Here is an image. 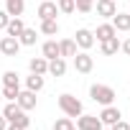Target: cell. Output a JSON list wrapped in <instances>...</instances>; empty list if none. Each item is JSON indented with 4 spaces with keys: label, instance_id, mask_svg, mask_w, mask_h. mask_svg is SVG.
Wrapping results in <instances>:
<instances>
[{
    "label": "cell",
    "instance_id": "2",
    "mask_svg": "<svg viewBox=\"0 0 130 130\" xmlns=\"http://www.w3.org/2000/svg\"><path fill=\"white\" fill-rule=\"evenodd\" d=\"M59 107H61V112L67 115V117H79V115L84 112L82 102H79L74 94H59Z\"/></svg>",
    "mask_w": 130,
    "mask_h": 130
},
{
    "label": "cell",
    "instance_id": "33",
    "mask_svg": "<svg viewBox=\"0 0 130 130\" xmlns=\"http://www.w3.org/2000/svg\"><path fill=\"white\" fill-rule=\"evenodd\" d=\"M5 127H8V120H5L3 115H0V130H5Z\"/></svg>",
    "mask_w": 130,
    "mask_h": 130
},
{
    "label": "cell",
    "instance_id": "10",
    "mask_svg": "<svg viewBox=\"0 0 130 130\" xmlns=\"http://www.w3.org/2000/svg\"><path fill=\"white\" fill-rule=\"evenodd\" d=\"M28 69H31V74H48V59H43V56H33L31 61H28Z\"/></svg>",
    "mask_w": 130,
    "mask_h": 130
},
{
    "label": "cell",
    "instance_id": "1",
    "mask_svg": "<svg viewBox=\"0 0 130 130\" xmlns=\"http://www.w3.org/2000/svg\"><path fill=\"white\" fill-rule=\"evenodd\" d=\"M3 117H5L8 122H15V125H21L23 130L31 125V117L26 115V110H23V107H18V102H10V105H5V107H3Z\"/></svg>",
    "mask_w": 130,
    "mask_h": 130
},
{
    "label": "cell",
    "instance_id": "27",
    "mask_svg": "<svg viewBox=\"0 0 130 130\" xmlns=\"http://www.w3.org/2000/svg\"><path fill=\"white\" fill-rule=\"evenodd\" d=\"M18 87H5L3 84V92H0V94H3V100H10V102H15V97H18Z\"/></svg>",
    "mask_w": 130,
    "mask_h": 130
},
{
    "label": "cell",
    "instance_id": "19",
    "mask_svg": "<svg viewBox=\"0 0 130 130\" xmlns=\"http://www.w3.org/2000/svg\"><path fill=\"white\" fill-rule=\"evenodd\" d=\"M59 54H61V59H64V56H74V54H77L74 38H64V41H59Z\"/></svg>",
    "mask_w": 130,
    "mask_h": 130
},
{
    "label": "cell",
    "instance_id": "36",
    "mask_svg": "<svg viewBox=\"0 0 130 130\" xmlns=\"http://www.w3.org/2000/svg\"><path fill=\"white\" fill-rule=\"evenodd\" d=\"M72 130H77V125H74V127H72Z\"/></svg>",
    "mask_w": 130,
    "mask_h": 130
},
{
    "label": "cell",
    "instance_id": "8",
    "mask_svg": "<svg viewBox=\"0 0 130 130\" xmlns=\"http://www.w3.org/2000/svg\"><path fill=\"white\" fill-rule=\"evenodd\" d=\"M15 102H18V107H23V110L28 112V110H33V107H36V92H31V89H26V92H18Z\"/></svg>",
    "mask_w": 130,
    "mask_h": 130
},
{
    "label": "cell",
    "instance_id": "17",
    "mask_svg": "<svg viewBox=\"0 0 130 130\" xmlns=\"http://www.w3.org/2000/svg\"><path fill=\"white\" fill-rule=\"evenodd\" d=\"M23 28H26V23H23L21 18H10V21H8V26H5L8 36H13V38H18V36L23 33Z\"/></svg>",
    "mask_w": 130,
    "mask_h": 130
},
{
    "label": "cell",
    "instance_id": "24",
    "mask_svg": "<svg viewBox=\"0 0 130 130\" xmlns=\"http://www.w3.org/2000/svg\"><path fill=\"white\" fill-rule=\"evenodd\" d=\"M3 84H5V87H18V89H21V82H18V74H15V72H5V74H3Z\"/></svg>",
    "mask_w": 130,
    "mask_h": 130
},
{
    "label": "cell",
    "instance_id": "6",
    "mask_svg": "<svg viewBox=\"0 0 130 130\" xmlns=\"http://www.w3.org/2000/svg\"><path fill=\"white\" fill-rule=\"evenodd\" d=\"M74 43H77L79 48H84V51H87V48H92V46H94V33H92L89 28H79V31L74 33Z\"/></svg>",
    "mask_w": 130,
    "mask_h": 130
},
{
    "label": "cell",
    "instance_id": "18",
    "mask_svg": "<svg viewBox=\"0 0 130 130\" xmlns=\"http://www.w3.org/2000/svg\"><path fill=\"white\" fill-rule=\"evenodd\" d=\"M97 41H107V38H112V36H117V31H115V26L112 23H102V26H97Z\"/></svg>",
    "mask_w": 130,
    "mask_h": 130
},
{
    "label": "cell",
    "instance_id": "25",
    "mask_svg": "<svg viewBox=\"0 0 130 130\" xmlns=\"http://www.w3.org/2000/svg\"><path fill=\"white\" fill-rule=\"evenodd\" d=\"M72 127H74L72 117H59V120L54 122V130H72Z\"/></svg>",
    "mask_w": 130,
    "mask_h": 130
},
{
    "label": "cell",
    "instance_id": "35",
    "mask_svg": "<svg viewBox=\"0 0 130 130\" xmlns=\"http://www.w3.org/2000/svg\"><path fill=\"white\" fill-rule=\"evenodd\" d=\"M127 8H130V0H127ZM127 13H130V10H127Z\"/></svg>",
    "mask_w": 130,
    "mask_h": 130
},
{
    "label": "cell",
    "instance_id": "9",
    "mask_svg": "<svg viewBox=\"0 0 130 130\" xmlns=\"http://www.w3.org/2000/svg\"><path fill=\"white\" fill-rule=\"evenodd\" d=\"M122 115H120V110L115 107V105H105V110L100 112V120H102V125H112V122H117Z\"/></svg>",
    "mask_w": 130,
    "mask_h": 130
},
{
    "label": "cell",
    "instance_id": "4",
    "mask_svg": "<svg viewBox=\"0 0 130 130\" xmlns=\"http://www.w3.org/2000/svg\"><path fill=\"white\" fill-rule=\"evenodd\" d=\"M72 59H74V69H77L79 74H89V72L94 69V59H92L87 51H82V54H74Z\"/></svg>",
    "mask_w": 130,
    "mask_h": 130
},
{
    "label": "cell",
    "instance_id": "16",
    "mask_svg": "<svg viewBox=\"0 0 130 130\" xmlns=\"http://www.w3.org/2000/svg\"><path fill=\"white\" fill-rule=\"evenodd\" d=\"M112 26H115V31H130V13H115Z\"/></svg>",
    "mask_w": 130,
    "mask_h": 130
},
{
    "label": "cell",
    "instance_id": "26",
    "mask_svg": "<svg viewBox=\"0 0 130 130\" xmlns=\"http://www.w3.org/2000/svg\"><path fill=\"white\" fill-rule=\"evenodd\" d=\"M59 13H74L77 10V5H74V0H59Z\"/></svg>",
    "mask_w": 130,
    "mask_h": 130
},
{
    "label": "cell",
    "instance_id": "21",
    "mask_svg": "<svg viewBox=\"0 0 130 130\" xmlns=\"http://www.w3.org/2000/svg\"><path fill=\"white\" fill-rule=\"evenodd\" d=\"M36 28H23V33L18 36V41H21V46H33L36 43Z\"/></svg>",
    "mask_w": 130,
    "mask_h": 130
},
{
    "label": "cell",
    "instance_id": "22",
    "mask_svg": "<svg viewBox=\"0 0 130 130\" xmlns=\"http://www.w3.org/2000/svg\"><path fill=\"white\" fill-rule=\"evenodd\" d=\"M41 51H43V59H48V61H51V59H56V56H61V54H59V43H56V41H46Z\"/></svg>",
    "mask_w": 130,
    "mask_h": 130
},
{
    "label": "cell",
    "instance_id": "20",
    "mask_svg": "<svg viewBox=\"0 0 130 130\" xmlns=\"http://www.w3.org/2000/svg\"><path fill=\"white\" fill-rule=\"evenodd\" d=\"M41 33H46V36H56V33H59V23H56V18H46V21H41Z\"/></svg>",
    "mask_w": 130,
    "mask_h": 130
},
{
    "label": "cell",
    "instance_id": "3",
    "mask_svg": "<svg viewBox=\"0 0 130 130\" xmlns=\"http://www.w3.org/2000/svg\"><path fill=\"white\" fill-rule=\"evenodd\" d=\"M89 97L100 105H112L115 102V89L107 87V84H92L89 87Z\"/></svg>",
    "mask_w": 130,
    "mask_h": 130
},
{
    "label": "cell",
    "instance_id": "34",
    "mask_svg": "<svg viewBox=\"0 0 130 130\" xmlns=\"http://www.w3.org/2000/svg\"><path fill=\"white\" fill-rule=\"evenodd\" d=\"M0 105H3V94H0Z\"/></svg>",
    "mask_w": 130,
    "mask_h": 130
},
{
    "label": "cell",
    "instance_id": "5",
    "mask_svg": "<svg viewBox=\"0 0 130 130\" xmlns=\"http://www.w3.org/2000/svg\"><path fill=\"white\" fill-rule=\"evenodd\" d=\"M77 130H102V120L97 115H79L77 117Z\"/></svg>",
    "mask_w": 130,
    "mask_h": 130
},
{
    "label": "cell",
    "instance_id": "29",
    "mask_svg": "<svg viewBox=\"0 0 130 130\" xmlns=\"http://www.w3.org/2000/svg\"><path fill=\"white\" fill-rule=\"evenodd\" d=\"M112 130H130V122H125V120H117V122H112Z\"/></svg>",
    "mask_w": 130,
    "mask_h": 130
},
{
    "label": "cell",
    "instance_id": "13",
    "mask_svg": "<svg viewBox=\"0 0 130 130\" xmlns=\"http://www.w3.org/2000/svg\"><path fill=\"white\" fill-rule=\"evenodd\" d=\"M36 13H38V18H41V21H46V18H56L59 5H56V3H51V0H46V3H41V5H38V10H36Z\"/></svg>",
    "mask_w": 130,
    "mask_h": 130
},
{
    "label": "cell",
    "instance_id": "12",
    "mask_svg": "<svg viewBox=\"0 0 130 130\" xmlns=\"http://www.w3.org/2000/svg\"><path fill=\"white\" fill-rule=\"evenodd\" d=\"M26 10V0H5V13L10 18H21Z\"/></svg>",
    "mask_w": 130,
    "mask_h": 130
},
{
    "label": "cell",
    "instance_id": "28",
    "mask_svg": "<svg viewBox=\"0 0 130 130\" xmlns=\"http://www.w3.org/2000/svg\"><path fill=\"white\" fill-rule=\"evenodd\" d=\"M74 5H77L79 13H89L94 8V0H74Z\"/></svg>",
    "mask_w": 130,
    "mask_h": 130
},
{
    "label": "cell",
    "instance_id": "7",
    "mask_svg": "<svg viewBox=\"0 0 130 130\" xmlns=\"http://www.w3.org/2000/svg\"><path fill=\"white\" fill-rule=\"evenodd\" d=\"M0 51H3L5 56H18V51H21V41L13 38V36L0 38Z\"/></svg>",
    "mask_w": 130,
    "mask_h": 130
},
{
    "label": "cell",
    "instance_id": "32",
    "mask_svg": "<svg viewBox=\"0 0 130 130\" xmlns=\"http://www.w3.org/2000/svg\"><path fill=\"white\" fill-rule=\"evenodd\" d=\"M5 130H23V127H21V125H15V122H8V127H5Z\"/></svg>",
    "mask_w": 130,
    "mask_h": 130
},
{
    "label": "cell",
    "instance_id": "14",
    "mask_svg": "<svg viewBox=\"0 0 130 130\" xmlns=\"http://www.w3.org/2000/svg\"><path fill=\"white\" fill-rule=\"evenodd\" d=\"M48 74H54V77H64V74H67V61H64L61 56L51 59V61H48Z\"/></svg>",
    "mask_w": 130,
    "mask_h": 130
},
{
    "label": "cell",
    "instance_id": "11",
    "mask_svg": "<svg viewBox=\"0 0 130 130\" xmlns=\"http://www.w3.org/2000/svg\"><path fill=\"white\" fill-rule=\"evenodd\" d=\"M97 15H102V18H112L115 13H117V5H115V0H97Z\"/></svg>",
    "mask_w": 130,
    "mask_h": 130
},
{
    "label": "cell",
    "instance_id": "15",
    "mask_svg": "<svg viewBox=\"0 0 130 130\" xmlns=\"http://www.w3.org/2000/svg\"><path fill=\"white\" fill-rule=\"evenodd\" d=\"M100 48H102L105 56L117 54V51H120V41H117V36H112V38H107V41H100Z\"/></svg>",
    "mask_w": 130,
    "mask_h": 130
},
{
    "label": "cell",
    "instance_id": "31",
    "mask_svg": "<svg viewBox=\"0 0 130 130\" xmlns=\"http://www.w3.org/2000/svg\"><path fill=\"white\" fill-rule=\"evenodd\" d=\"M120 51H122V54H127V56H130V38H125V41H122V43H120Z\"/></svg>",
    "mask_w": 130,
    "mask_h": 130
},
{
    "label": "cell",
    "instance_id": "23",
    "mask_svg": "<svg viewBox=\"0 0 130 130\" xmlns=\"http://www.w3.org/2000/svg\"><path fill=\"white\" fill-rule=\"evenodd\" d=\"M26 87H28L31 92H41V89H43V77H41V74H31V77L26 79Z\"/></svg>",
    "mask_w": 130,
    "mask_h": 130
},
{
    "label": "cell",
    "instance_id": "30",
    "mask_svg": "<svg viewBox=\"0 0 130 130\" xmlns=\"http://www.w3.org/2000/svg\"><path fill=\"white\" fill-rule=\"evenodd\" d=\"M8 21H10V15H8L5 10H0V31H5V26H8Z\"/></svg>",
    "mask_w": 130,
    "mask_h": 130
}]
</instances>
